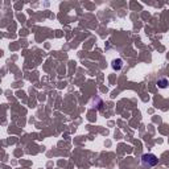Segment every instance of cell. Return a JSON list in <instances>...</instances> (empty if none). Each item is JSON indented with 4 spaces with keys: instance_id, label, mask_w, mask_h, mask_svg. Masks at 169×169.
<instances>
[{
    "instance_id": "obj_1",
    "label": "cell",
    "mask_w": 169,
    "mask_h": 169,
    "mask_svg": "<svg viewBox=\"0 0 169 169\" xmlns=\"http://www.w3.org/2000/svg\"><path fill=\"white\" fill-rule=\"evenodd\" d=\"M159 159L156 157V155L153 153H144L141 156V164L144 166H148V168H152V166L157 165Z\"/></svg>"
},
{
    "instance_id": "obj_2",
    "label": "cell",
    "mask_w": 169,
    "mask_h": 169,
    "mask_svg": "<svg viewBox=\"0 0 169 169\" xmlns=\"http://www.w3.org/2000/svg\"><path fill=\"white\" fill-rule=\"evenodd\" d=\"M123 68V61L120 58H116V59H114L112 61V69L114 70H120V69Z\"/></svg>"
},
{
    "instance_id": "obj_3",
    "label": "cell",
    "mask_w": 169,
    "mask_h": 169,
    "mask_svg": "<svg viewBox=\"0 0 169 169\" xmlns=\"http://www.w3.org/2000/svg\"><path fill=\"white\" fill-rule=\"evenodd\" d=\"M156 85H157V86L160 87V89H165V87H168L169 81L166 79V78H160V79H157Z\"/></svg>"
}]
</instances>
